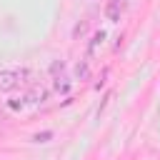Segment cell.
I'll return each instance as SVG.
<instances>
[{"mask_svg": "<svg viewBox=\"0 0 160 160\" xmlns=\"http://www.w3.org/2000/svg\"><path fill=\"white\" fill-rule=\"evenodd\" d=\"M15 78H20L18 72H0V88L2 90H10V88H15Z\"/></svg>", "mask_w": 160, "mask_h": 160, "instance_id": "6da1fadb", "label": "cell"}, {"mask_svg": "<svg viewBox=\"0 0 160 160\" xmlns=\"http://www.w3.org/2000/svg\"><path fill=\"white\" fill-rule=\"evenodd\" d=\"M105 12H108V18H110V20H120V0H112V2L108 5V10H105Z\"/></svg>", "mask_w": 160, "mask_h": 160, "instance_id": "7a4b0ae2", "label": "cell"}]
</instances>
